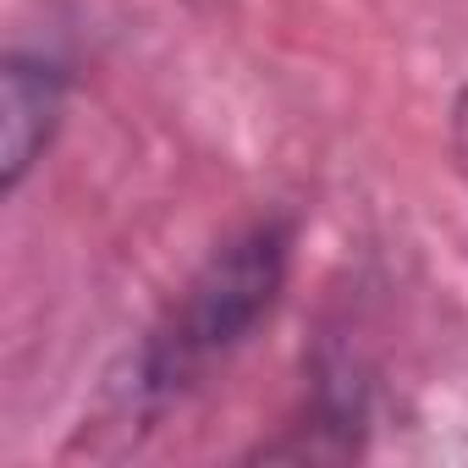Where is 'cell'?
<instances>
[{"mask_svg": "<svg viewBox=\"0 0 468 468\" xmlns=\"http://www.w3.org/2000/svg\"><path fill=\"white\" fill-rule=\"evenodd\" d=\"M364 435H369V386L358 380L353 358H331V364H314L303 408L282 424L276 441H260L254 457L347 463V457H364Z\"/></svg>", "mask_w": 468, "mask_h": 468, "instance_id": "3", "label": "cell"}, {"mask_svg": "<svg viewBox=\"0 0 468 468\" xmlns=\"http://www.w3.org/2000/svg\"><path fill=\"white\" fill-rule=\"evenodd\" d=\"M446 160H452L457 182L468 187V83L457 89V100H452V111H446Z\"/></svg>", "mask_w": 468, "mask_h": 468, "instance_id": "4", "label": "cell"}, {"mask_svg": "<svg viewBox=\"0 0 468 468\" xmlns=\"http://www.w3.org/2000/svg\"><path fill=\"white\" fill-rule=\"evenodd\" d=\"M298 265V215L265 209L243 220L193 265V276L160 303L144 336L127 347L105 386V408L127 430H154L176 402L215 380L260 325L282 309Z\"/></svg>", "mask_w": 468, "mask_h": 468, "instance_id": "1", "label": "cell"}, {"mask_svg": "<svg viewBox=\"0 0 468 468\" xmlns=\"http://www.w3.org/2000/svg\"><path fill=\"white\" fill-rule=\"evenodd\" d=\"M72 61L61 50L12 45L0 61V193L17 198L39 160L56 149L72 105Z\"/></svg>", "mask_w": 468, "mask_h": 468, "instance_id": "2", "label": "cell"}]
</instances>
